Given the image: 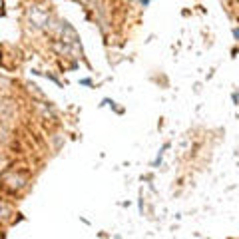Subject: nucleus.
Instances as JSON below:
<instances>
[{"label": "nucleus", "instance_id": "obj_1", "mask_svg": "<svg viewBox=\"0 0 239 239\" xmlns=\"http://www.w3.org/2000/svg\"><path fill=\"white\" fill-rule=\"evenodd\" d=\"M233 34H235V38H239V30L235 28V30H233Z\"/></svg>", "mask_w": 239, "mask_h": 239}]
</instances>
